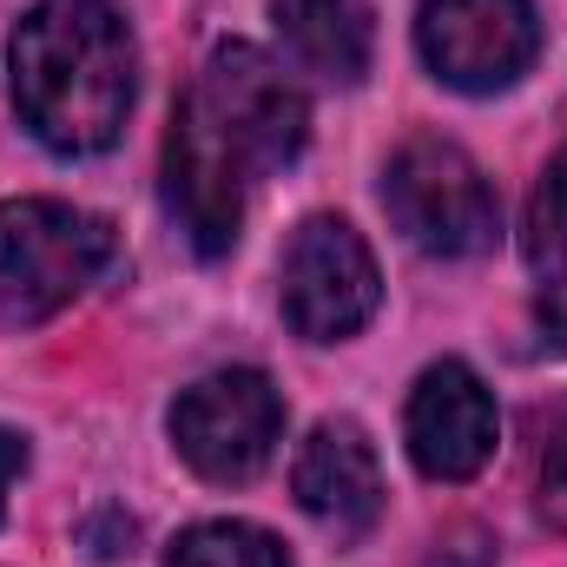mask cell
Masks as SVG:
<instances>
[{"label": "cell", "mask_w": 567, "mask_h": 567, "mask_svg": "<svg viewBox=\"0 0 567 567\" xmlns=\"http://www.w3.org/2000/svg\"><path fill=\"white\" fill-rule=\"evenodd\" d=\"M383 212L429 258H482L502 238V198L488 172L442 133H416L383 165Z\"/></svg>", "instance_id": "4"}, {"label": "cell", "mask_w": 567, "mask_h": 567, "mask_svg": "<svg viewBox=\"0 0 567 567\" xmlns=\"http://www.w3.org/2000/svg\"><path fill=\"white\" fill-rule=\"evenodd\" d=\"M271 27H278L290 66L310 80L357 86L370 73V53H377L370 0H271Z\"/></svg>", "instance_id": "10"}, {"label": "cell", "mask_w": 567, "mask_h": 567, "mask_svg": "<svg viewBox=\"0 0 567 567\" xmlns=\"http://www.w3.org/2000/svg\"><path fill=\"white\" fill-rule=\"evenodd\" d=\"M548 475H555V488H567V442L555 449V462H548Z\"/></svg>", "instance_id": "16"}, {"label": "cell", "mask_w": 567, "mask_h": 567, "mask_svg": "<svg viewBox=\"0 0 567 567\" xmlns=\"http://www.w3.org/2000/svg\"><path fill=\"white\" fill-rule=\"evenodd\" d=\"M310 140V100L251 40L205 53L172 106L165 133V212L198 258H225L245 225V198L284 172Z\"/></svg>", "instance_id": "1"}, {"label": "cell", "mask_w": 567, "mask_h": 567, "mask_svg": "<svg viewBox=\"0 0 567 567\" xmlns=\"http://www.w3.org/2000/svg\"><path fill=\"white\" fill-rule=\"evenodd\" d=\"M165 567H290V561H284L278 535H265L251 522H198L165 548Z\"/></svg>", "instance_id": "12"}, {"label": "cell", "mask_w": 567, "mask_h": 567, "mask_svg": "<svg viewBox=\"0 0 567 567\" xmlns=\"http://www.w3.org/2000/svg\"><path fill=\"white\" fill-rule=\"evenodd\" d=\"M284 435V396L265 370H218L205 383H192L172 403V442L192 462V475L238 488L251 482Z\"/></svg>", "instance_id": "6"}, {"label": "cell", "mask_w": 567, "mask_h": 567, "mask_svg": "<svg viewBox=\"0 0 567 567\" xmlns=\"http://www.w3.org/2000/svg\"><path fill=\"white\" fill-rule=\"evenodd\" d=\"M542 330H548V343H555V350H567V290L542 297Z\"/></svg>", "instance_id": "15"}, {"label": "cell", "mask_w": 567, "mask_h": 567, "mask_svg": "<svg viewBox=\"0 0 567 567\" xmlns=\"http://www.w3.org/2000/svg\"><path fill=\"white\" fill-rule=\"evenodd\" d=\"M423 567H495V542H488L482 528H455V535H442V542L429 548Z\"/></svg>", "instance_id": "13"}, {"label": "cell", "mask_w": 567, "mask_h": 567, "mask_svg": "<svg viewBox=\"0 0 567 567\" xmlns=\"http://www.w3.org/2000/svg\"><path fill=\"white\" fill-rule=\"evenodd\" d=\"M290 488H297V508L330 542H363L383 522V462H377L363 423H350V416H323L303 435V449L290 462Z\"/></svg>", "instance_id": "9"}, {"label": "cell", "mask_w": 567, "mask_h": 567, "mask_svg": "<svg viewBox=\"0 0 567 567\" xmlns=\"http://www.w3.org/2000/svg\"><path fill=\"white\" fill-rule=\"evenodd\" d=\"M20 468H27V435L0 429V515H7V488L20 482Z\"/></svg>", "instance_id": "14"}, {"label": "cell", "mask_w": 567, "mask_h": 567, "mask_svg": "<svg viewBox=\"0 0 567 567\" xmlns=\"http://www.w3.org/2000/svg\"><path fill=\"white\" fill-rule=\"evenodd\" d=\"M522 258L542 284H567V152L548 158V172L535 178V198L522 218Z\"/></svg>", "instance_id": "11"}, {"label": "cell", "mask_w": 567, "mask_h": 567, "mask_svg": "<svg viewBox=\"0 0 567 567\" xmlns=\"http://www.w3.org/2000/svg\"><path fill=\"white\" fill-rule=\"evenodd\" d=\"M113 265H120V231L100 212H80L66 198L0 205V323L7 330L60 317Z\"/></svg>", "instance_id": "3"}, {"label": "cell", "mask_w": 567, "mask_h": 567, "mask_svg": "<svg viewBox=\"0 0 567 567\" xmlns=\"http://www.w3.org/2000/svg\"><path fill=\"white\" fill-rule=\"evenodd\" d=\"M278 297H284V323L303 343H343L357 337L377 303H383V278L377 258L363 245L357 225L343 218H303L284 245V271H278Z\"/></svg>", "instance_id": "5"}, {"label": "cell", "mask_w": 567, "mask_h": 567, "mask_svg": "<svg viewBox=\"0 0 567 567\" xmlns=\"http://www.w3.org/2000/svg\"><path fill=\"white\" fill-rule=\"evenodd\" d=\"M13 113L60 158H93L126 133L140 47L113 0H40L7 40Z\"/></svg>", "instance_id": "2"}, {"label": "cell", "mask_w": 567, "mask_h": 567, "mask_svg": "<svg viewBox=\"0 0 567 567\" xmlns=\"http://www.w3.org/2000/svg\"><path fill=\"white\" fill-rule=\"evenodd\" d=\"M416 53L455 93H475V100L508 93L542 53L535 0H423L416 7Z\"/></svg>", "instance_id": "7"}, {"label": "cell", "mask_w": 567, "mask_h": 567, "mask_svg": "<svg viewBox=\"0 0 567 567\" xmlns=\"http://www.w3.org/2000/svg\"><path fill=\"white\" fill-rule=\"evenodd\" d=\"M403 442H410V462L429 482H475L502 442V416H495L488 383L455 357L429 363L410 390V410H403Z\"/></svg>", "instance_id": "8"}]
</instances>
